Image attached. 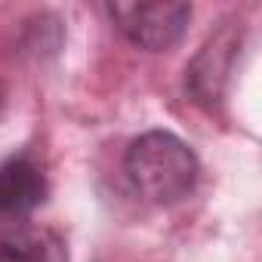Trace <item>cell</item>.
<instances>
[{
    "label": "cell",
    "mask_w": 262,
    "mask_h": 262,
    "mask_svg": "<svg viewBox=\"0 0 262 262\" xmlns=\"http://www.w3.org/2000/svg\"><path fill=\"white\" fill-rule=\"evenodd\" d=\"M123 170L145 201L161 207L188 198L201 176L194 151L167 129H151L129 142Z\"/></svg>",
    "instance_id": "cell-1"
},
{
    "label": "cell",
    "mask_w": 262,
    "mask_h": 262,
    "mask_svg": "<svg viewBox=\"0 0 262 262\" xmlns=\"http://www.w3.org/2000/svg\"><path fill=\"white\" fill-rule=\"evenodd\" d=\"M0 262H68V247L50 228H19L0 241Z\"/></svg>",
    "instance_id": "cell-5"
},
{
    "label": "cell",
    "mask_w": 262,
    "mask_h": 262,
    "mask_svg": "<svg viewBox=\"0 0 262 262\" xmlns=\"http://www.w3.org/2000/svg\"><path fill=\"white\" fill-rule=\"evenodd\" d=\"M47 198V179L28 158L0 164V216H28Z\"/></svg>",
    "instance_id": "cell-4"
},
{
    "label": "cell",
    "mask_w": 262,
    "mask_h": 262,
    "mask_svg": "<svg viewBox=\"0 0 262 262\" xmlns=\"http://www.w3.org/2000/svg\"><path fill=\"white\" fill-rule=\"evenodd\" d=\"M108 16L126 34L129 43L161 53L182 40L188 19H191V7L179 4V0H164V4H108Z\"/></svg>",
    "instance_id": "cell-2"
},
{
    "label": "cell",
    "mask_w": 262,
    "mask_h": 262,
    "mask_svg": "<svg viewBox=\"0 0 262 262\" xmlns=\"http://www.w3.org/2000/svg\"><path fill=\"white\" fill-rule=\"evenodd\" d=\"M237 50H241V28L225 22L216 34H210V40L191 59V65L185 68V90L201 105H213L222 99Z\"/></svg>",
    "instance_id": "cell-3"
}]
</instances>
